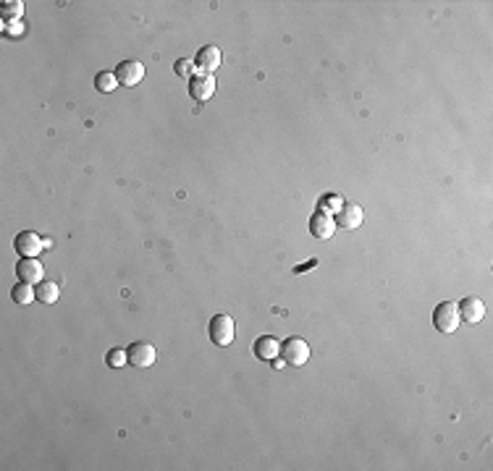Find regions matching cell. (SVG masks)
Segmentation results:
<instances>
[{
    "label": "cell",
    "mask_w": 493,
    "mask_h": 471,
    "mask_svg": "<svg viewBox=\"0 0 493 471\" xmlns=\"http://www.w3.org/2000/svg\"><path fill=\"white\" fill-rule=\"evenodd\" d=\"M459 307L454 304V301H444V304H438L433 311V324L441 330V333H454L457 327H459Z\"/></svg>",
    "instance_id": "cell-2"
},
{
    "label": "cell",
    "mask_w": 493,
    "mask_h": 471,
    "mask_svg": "<svg viewBox=\"0 0 493 471\" xmlns=\"http://www.w3.org/2000/svg\"><path fill=\"white\" fill-rule=\"evenodd\" d=\"M189 92H192V97L200 100V103L210 100V97H213V92H215V79H213V74L192 76V81H189Z\"/></svg>",
    "instance_id": "cell-10"
},
{
    "label": "cell",
    "mask_w": 493,
    "mask_h": 471,
    "mask_svg": "<svg viewBox=\"0 0 493 471\" xmlns=\"http://www.w3.org/2000/svg\"><path fill=\"white\" fill-rule=\"evenodd\" d=\"M483 317H485V304H483V298H478V296H467V298H462V304H459V320H462V322L478 324Z\"/></svg>",
    "instance_id": "cell-8"
},
{
    "label": "cell",
    "mask_w": 493,
    "mask_h": 471,
    "mask_svg": "<svg viewBox=\"0 0 493 471\" xmlns=\"http://www.w3.org/2000/svg\"><path fill=\"white\" fill-rule=\"evenodd\" d=\"M37 301H43V304H56L58 301V283H53V280H43V283H37Z\"/></svg>",
    "instance_id": "cell-14"
},
{
    "label": "cell",
    "mask_w": 493,
    "mask_h": 471,
    "mask_svg": "<svg viewBox=\"0 0 493 471\" xmlns=\"http://www.w3.org/2000/svg\"><path fill=\"white\" fill-rule=\"evenodd\" d=\"M234 330L237 327H234V320L228 314H215L210 320V340L215 346H228L234 340Z\"/></svg>",
    "instance_id": "cell-3"
},
{
    "label": "cell",
    "mask_w": 493,
    "mask_h": 471,
    "mask_svg": "<svg viewBox=\"0 0 493 471\" xmlns=\"http://www.w3.org/2000/svg\"><path fill=\"white\" fill-rule=\"evenodd\" d=\"M281 356L291 367H302V364L310 361V343L304 338H299V335H294V338L281 343Z\"/></svg>",
    "instance_id": "cell-1"
},
{
    "label": "cell",
    "mask_w": 493,
    "mask_h": 471,
    "mask_svg": "<svg viewBox=\"0 0 493 471\" xmlns=\"http://www.w3.org/2000/svg\"><path fill=\"white\" fill-rule=\"evenodd\" d=\"M336 225H341L344 231L359 228L362 225V207L359 205H344L336 215Z\"/></svg>",
    "instance_id": "cell-13"
},
{
    "label": "cell",
    "mask_w": 493,
    "mask_h": 471,
    "mask_svg": "<svg viewBox=\"0 0 493 471\" xmlns=\"http://www.w3.org/2000/svg\"><path fill=\"white\" fill-rule=\"evenodd\" d=\"M16 275H19L21 283L34 285V283H43V278H45V267H43V262H40L37 257H21L19 265H16Z\"/></svg>",
    "instance_id": "cell-5"
},
{
    "label": "cell",
    "mask_w": 493,
    "mask_h": 471,
    "mask_svg": "<svg viewBox=\"0 0 493 471\" xmlns=\"http://www.w3.org/2000/svg\"><path fill=\"white\" fill-rule=\"evenodd\" d=\"M0 11H3V18H5V21H19V18H21V14H24V3H21V0H8V3H3V8H0Z\"/></svg>",
    "instance_id": "cell-17"
},
{
    "label": "cell",
    "mask_w": 493,
    "mask_h": 471,
    "mask_svg": "<svg viewBox=\"0 0 493 471\" xmlns=\"http://www.w3.org/2000/svg\"><path fill=\"white\" fill-rule=\"evenodd\" d=\"M221 50L215 47V44H205V47H200V53L195 55V66L202 71V74H210V71H215L218 66H221Z\"/></svg>",
    "instance_id": "cell-9"
},
{
    "label": "cell",
    "mask_w": 493,
    "mask_h": 471,
    "mask_svg": "<svg viewBox=\"0 0 493 471\" xmlns=\"http://www.w3.org/2000/svg\"><path fill=\"white\" fill-rule=\"evenodd\" d=\"M116 79L121 87H136L145 79V66L139 60H123L116 68Z\"/></svg>",
    "instance_id": "cell-7"
},
{
    "label": "cell",
    "mask_w": 493,
    "mask_h": 471,
    "mask_svg": "<svg viewBox=\"0 0 493 471\" xmlns=\"http://www.w3.org/2000/svg\"><path fill=\"white\" fill-rule=\"evenodd\" d=\"M11 298H14L16 304H21V307H27V304H32L34 298H37V291H34V285H29V283H16L14 291H11Z\"/></svg>",
    "instance_id": "cell-15"
},
{
    "label": "cell",
    "mask_w": 493,
    "mask_h": 471,
    "mask_svg": "<svg viewBox=\"0 0 493 471\" xmlns=\"http://www.w3.org/2000/svg\"><path fill=\"white\" fill-rule=\"evenodd\" d=\"M129 364H134V367L145 369V367H152L155 364V346L147 343V340H136L129 346Z\"/></svg>",
    "instance_id": "cell-6"
},
{
    "label": "cell",
    "mask_w": 493,
    "mask_h": 471,
    "mask_svg": "<svg viewBox=\"0 0 493 471\" xmlns=\"http://www.w3.org/2000/svg\"><path fill=\"white\" fill-rule=\"evenodd\" d=\"M278 353H281V343L273 338V335H263V338L254 340V356H257L260 361H273Z\"/></svg>",
    "instance_id": "cell-12"
},
{
    "label": "cell",
    "mask_w": 493,
    "mask_h": 471,
    "mask_svg": "<svg viewBox=\"0 0 493 471\" xmlns=\"http://www.w3.org/2000/svg\"><path fill=\"white\" fill-rule=\"evenodd\" d=\"M333 231H336V220H333L330 215H326V212H315L313 218H310V233H313L315 238L326 241V238L333 236Z\"/></svg>",
    "instance_id": "cell-11"
},
{
    "label": "cell",
    "mask_w": 493,
    "mask_h": 471,
    "mask_svg": "<svg viewBox=\"0 0 493 471\" xmlns=\"http://www.w3.org/2000/svg\"><path fill=\"white\" fill-rule=\"evenodd\" d=\"M14 246L21 257H37V254L45 249V246H50V241L43 238L40 233H34V231H24V233L16 236Z\"/></svg>",
    "instance_id": "cell-4"
},
{
    "label": "cell",
    "mask_w": 493,
    "mask_h": 471,
    "mask_svg": "<svg viewBox=\"0 0 493 471\" xmlns=\"http://www.w3.org/2000/svg\"><path fill=\"white\" fill-rule=\"evenodd\" d=\"M192 68H195V60H187V58H181V60H176V76H192Z\"/></svg>",
    "instance_id": "cell-19"
},
{
    "label": "cell",
    "mask_w": 493,
    "mask_h": 471,
    "mask_svg": "<svg viewBox=\"0 0 493 471\" xmlns=\"http://www.w3.org/2000/svg\"><path fill=\"white\" fill-rule=\"evenodd\" d=\"M105 361H108V367L119 369L123 367V364H129V353L123 351V348H110L108 356H105Z\"/></svg>",
    "instance_id": "cell-18"
},
{
    "label": "cell",
    "mask_w": 493,
    "mask_h": 471,
    "mask_svg": "<svg viewBox=\"0 0 493 471\" xmlns=\"http://www.w3.org/2000/svg\"><path fill=\"white\" fill-rule=\"evenodd\" d=\"M95 87L100 89V92H116L119 89V79H116V74H110V71H100V74L95 76Z\"/></svg>",
    "instance_id": "cell-16"
}]
</instances>
